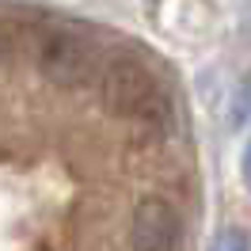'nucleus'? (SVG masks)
Returning a JSON list of instances; mask_svg holds the SVG:
<instances>
[{"label":"nucleus","instance_id":"1","mask_svg":"<svg viewBox=\"0 0 251 251\" xmlns=\"http://www.w3.org/2000/svg\"><path fill=\"white\" fill-rule=\"evenodd\" d=\"M99 95L103 107L133 126H164L168 122V95L156 76L133 57H114L99 73Z\"/></svg>","mask_w":251,"mask_h":251},{"label":"nucleus","instance_id":"2","mask_svg":"<svg viewBox=\"0 0 251 251\" xmlns=\"http://www.w3.org/2000/svg\"><path fill=\"white\" fill-rule=\"evenodd\" d=\"M38 69L57 88H80L95 76V50L76 31H46L38 42Z\"/></svg>","mask_w":251,"mask_h":251},{"label":"nucleus","instance_id":"3","mask_svg":"<svg viewBox=\"0 0 251 251\" xmlns=\"http://www.w3.org/2000/svg\"><path fill=\"white\" fill-rule=\"evenodd\" d=\"M183 236V221L168 198L149 194L137 202L133 221H129V248L133 251H175Z\"/></svg>","mask_w":251,"mask_h":251},{"label":"nucleus","instance_id":"4","mask_svg":"<svg viewBox=\"0 0 251 251\" xmlns=\"http://www.w3.org/2000/svg\"><path fill=\"white\" fill-rule=\"evenodd\" d=\"M209 251H251V240H248V232H240V228H221V232L213 236Z\"/></svg>","mask_w":251,"mask_h":251},{"label":"nucleus","instance_id":"5","mask_svg":"<svg viewBox=\"0 0 251 251\" xmlns=\"http://www.w3.org/2000/svg\"><path fill=\"white\" fill-rule=\"evenodd\" d=\"M12 57V34H8V27L0 23V65Z\"/></svg>","mask_w":251,"mask_h":251},{"label":"nucleus","instance_id":"6","mask_svg":"<svg viewBox=\"0 0 251 251\" xmlns=\"http://www.w3.org/2000/svg\"><path fill=\"white\" fill-rule=\"evenodd\" d=\"M240 172H244V183L251 187V137H248V149H244V164H240Z\"/></svg>","mask_w":251,"mask_h":251}]
</instances>
